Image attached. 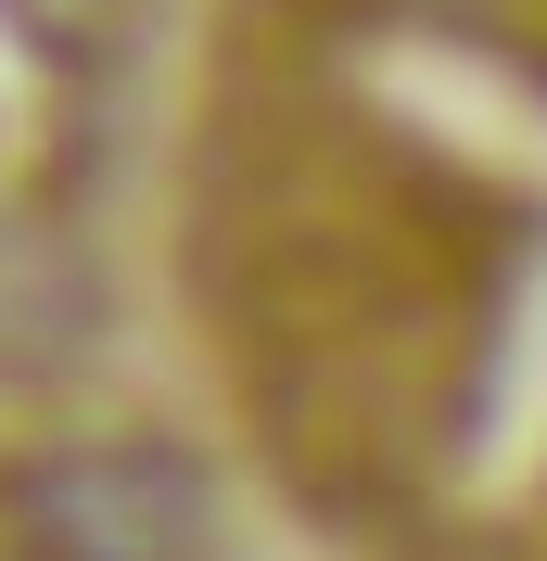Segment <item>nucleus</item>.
Instances as JSON below:
<instances>
[{
    "instance_id": "1",
    "label": "nucleus",
    "mask_w": 547,
    "mask_h": 561,
    "mask_svg": "<svg viewBox=\"0 0 547 561\" xmlns=\"http://www.w3.org/2000/svg\"><path fill=\"white\" fill-rule=\"evenodd\" d=\"M26 561H205V485L166 447H90L26 485Z\"/></svg>"
}]
</instances>
